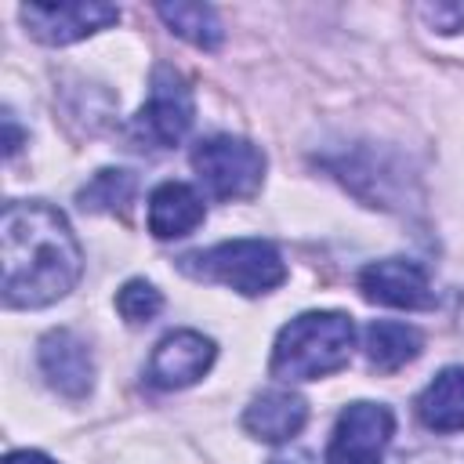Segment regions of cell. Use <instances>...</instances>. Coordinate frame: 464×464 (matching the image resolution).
Instances as JSON below:
<instances>
[{
	"instance_id": "1",
	"label": "cell",
	"mask_w": 464,
	"mask_h": 464,
	"mask_svg": "<svg viewBox=\"0 0 464 464\" xmlns=\"http://www.w3.org/2000/svg\"><path fill=\"white\" fill-rule=\"evenodd\" d=\"M4 301L11 308H44L65 297L80 272L83 254L62 210L29 199L4 207Z\"/></svg>"
},
{
	"instance_id": "2",
	"label": "cell",
	"mask_w": 464,
	"mask_h": 464,
	"mask_svg": "<svg viewBox=\"0 0 464 464\" xmlns=\"http://www.w3.org/2000/svg\"><path fill=\"white\" fill-rule=\"evenodd\" d=\"M355 326L344 312H304L290 319L272 348V373L283 381H315L341 370L352 355Z\"/></svg>"
},
{
	"instance_id": "3",
	"label": "cell",
	"mask_w": 464,
	"mask_h": 464,
	"mask_svg": "<svg viewBox=\"0 0 464 464\" xmlns=\"http://www.w3.org/2000/svg\"><path fill=\"white\" fill-rule=\"evenodd\" d=\"M181 268L192 272L196 279L232 286L236 294H246V297L268 294L286 279V265H283L279 250L265 239H228L210 250L185 254Z\"/></svg>"
},
{
	"instance_id": "4",
	"label": "cell",
	"mask_w": 464,
	"mask_h": 464,
	"mask_svg": "<svg viewBox=\"0 0 464 464\" xmlns=\"http://www.w3.org/2000/svg\"><path fill=\"white\" fill-rule=\"evenodd\" d=\"M192 170L199 174V181L207 185L210 196H218V199H246V196H254L261 188L265 156L246 138L214 134V138H203L192 149Z\"/></svg>"
},
{
	"instance_id": "5",
	"label": "cell",
	"mask_w": 464,
	"mask_h": 464,
	"mask_svg": "<svg viewBox=\"0 0 464 464\" xmlns=\"http://www.w3.org/2000/svg\"><path fill=\"white\" fill-rule=\"evenodd\" d=\"M395 417L381 402H352L341 410L330 446H326V464H381L384 450L392 442Z\"/></svg>"
},
{
	"instance_id": "6",
	"label": "cell",
	"mask_w": 464,
	"mask_h": 464,
	"mask_svg": "<svg viewBox=\"0 0 464 464\" xmlns=\"http://www.w3.org/2000/svg\"><path fill=\"white\" fill-rule=\"evenodd\" d=\"M192 116H196V105H192V91H188L185 76L174 72L170 65H156L149 102L141 105V112L134 120L138 134L160 149H170L185 138V130L192 127Z\"/></svg>"
},
{
	"instance_id": "7",
	"label": "cell",
	"mask_w": 464,
	"mask_h": 464,
	"mask_svg": "<svg viewBox=\"0 0 464 464\" xmlns=\"http://www.w3.org/2000/svg\"><path fill=\"white\" fill-rule=\"evenodd\" d=\"M22 22L29 29V36H36L40 44L62 47V44H76L112 22H120V11L112 4H94V0H72V4H25L22 7Z\"/></svg>"
},
{
	"instance_id": "8",
	"label": "cell",
	"mask_w": 464,
	"mask_h": 464,
	"mask_svg": "<svg viewBox=\"0 0 464 464\" xmlns=\"http://www.w3.org/2000/svg\"><path fill=\"white\" fill-rule=\"evenodd\" d=\"M359 290L366 301L388 304V308H431L435 294L417 261L406 257H384L359 272Z\"/></svg>"
},
{
	"instance_id": "9",
	"label": "cell",
	"mask_w": 464,
	"mask_h": 464,
	"mask_svg": "<svg viewBox=\"0 0 464 464\" xmlns=\"http://www.w3.org/2000/svg\"><path fill=\"white\" fill-rule=\"evenodd\" d=\"M214 355H218V348H214L210 337H203L196 330H174L156 344L145 377L156 388H167V392L170 388H188L210 370Z\"/></svg>"
},
{
	"instance_id": "10",
	"label": "cell",
	"mask_w": 464,
	"mask_h": 464,
	"mask_svg": "<svg viewBox=\"0 0 464 464\" xmlns=\"http://www.w3.org/2000/svg\"><path fill=\"white\" fill-rule=\"evenodd\" d=\"M40 370H44L47 384L69 399H83L94 384L91 352L72 330H51L40 341Z\"/></svg>"
},
{
	"instance_id": "11",
	"label": "cell",
	"mask_w": 464,
	"mask_h": 464,
	"mask_svg": "<svg viewBox=\"0 0 464 464\" xmlns=\"http://www.w3.org/2000/svg\"><path fill=\"white\" fill-rule=\"evenodd\" d=\"M304 420H308L304 399L286 388L261 392L243 413V428L261 442H286L304 428Z\"/></svg>"
},
{
	"instance_id": "12",
	"label": "cell",
	"mask_w": 464,
	"mask_h": 464,
	"mask_svg": "<svg viewBox=\"0 0 464 464\" xmlns=\"http://www.w3.org/2000/svg\"><path fill=\"white\" fill-rule=\"evenodd\" d=\"M199 221H203V199L196 196V188H188L181 181H163L160 188H152V196H149V232L156 239L188 236Z\"/></svg>"
},
{
	"instance_id": "13",
	"label": "cell",
	"mask_w": 464,
	"mask_h": 464,
	"mask_svg": "<svg viewBox=\"0 0 464 464\" xmlns=\"http://www.w3.org/2000/svg\"><path fill=\"white\" fill-rule=\"evenodd\" d=\"M417 413L431 431L464 428V366H446L417 399Z\"/></svg>"
},
{
	"instance_id": "14",
	"label": "cell",
	"mask_w": 464,
	"mask_h": 464,
	"mask_svg": "<svg viewBox=\"0 0 464 464\" xmlns=\"http://www.w3.org/2000/svg\"><path fill=\"white\" fill-rule=\"evenodd\" d=\"M420 348H424V337H420L417 326L392 323V319H381V323L366 326V359L381 373H395L399 366L417 359Z\"/></svg>"
},
{
	"instance_id": "15",
	"label": "cell",
	"mask_w": 464,
	"mask_h": 464,
	"mask_svg": "<svg viewBox=\"0 0 464 464\" xmlns=\"http://www.w3.org/2000/svg\"><path fill=\"white\" fill-rule=\"evenodd\" d=\"M156 14H160L178 36H185L188 44L207 47V51H214V47L221 44V36H225L221 18H218V11H214L210 4H160Z\"/></svg>"
},
{
	"instance_id": "16",
	"label": "cell",
	"mask_w": 464,
	"mask_h": 464,
	"mask_svg": "<svg viewBox=\"0 0 464 464\" xmlns=\"http://www.w3.org/2000/svg\"><path fill=\"white\" fill-rule=\"evenodd\" d=\"M134 174L130 170H98L83 188H80V207L94 214H123L134 199Z\"/></svg>"
},
{
	"instance_id": "17",
	"label": "cell",
	"mask_w": 464,
	"mask_h": 464,
	"mask_svg": "<svg viewBox=\"0 0 464 464\" xmlns=\"http://www.w3.org/2000/svg\"><path fill=\"white\" fill-rule=\"evenodd\" d=\"M160 308H163V297H160V290H156L152 283H145V279H130V283H123L120 294H116V312H120L127 323H134V326L152 323V319L160 315Z\"/></svg>"
},
{
	"instance_id": "18",
	"label": "cell",
	"mask_w": 464,
	"mask_h": 464,
	"mask_svg": "<svg viewBox=\"0 0 464 464\" xmlns=\"http://www.w3.org/2000/svg\"><path fill=\"white\" fill-rule=\"evenodd\" d=\"M4 464H54V460L44 457V453H36V450H14V453L4 457Z\"/></svg>"
},
{
	"instance_id": "19",
	"label": "cell",
	"mask_w": 464,
	"mask_h": 464,
	"mask_svg": "<svg viewBox=\"0 0 464 464\" xmlns=\"http://www.w3.org/2000/svg\"><path fill=\"white\" fill-rule=\"evenodd\" d=\"M4 127H7V156H14V149H18V141H22V134H18V127H14V116L11 112H4Z\"/></svg>"
},
{
	"instance_id": "20",
	"label": "cell",
	"mask_w": 464,
	"mask_h": 464,
	"mask_svg": "<svg viewBox=\"0 0 464 464\" xmlns=\"http://www.w3.org/2000/svg\"><path fill=\"white\" fill-rule=\"evenodd\" d=\"M272 464H286V460H272Z\"/></svg>"
}]
</instances>
